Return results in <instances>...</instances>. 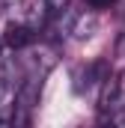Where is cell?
I'll return each instance as SVG.
<instances>
[{"mask_svg": "<svg viewBox=\"0 0 125 128\" xmlns=\"http://www.w3.org/2000/svg\"><path fill=\"white\" fill-rule=\"evenodd\" d=\"M86 3H90L92 9H104V6H110L113 0H86Z\"/></svg>", "mask_w": 125, "mask_h": 128, "instance_id": "cell-3", "label": "cell"}, {"mask_svg": "<svg viewBox=\"0 0 125 128\" xmlns=\"http://www.w3.org/2000/svg\"><path fill=\"white\" fill-rule=\"evenodd\" d=\"M3 42L9 45V48H24V45H30L33 42V30L27 27V24H9L6 27V36H3Z\"/></svg>", "mask_w": 125, "mask_h": 128, "instance_id": "cell-1", "label": "cell"}, {"mask_svg": "<svg viewBox=\"0 0 125 128\" xmlns=\"http://www.w3.org/2000/svg\"><path fill=\"white\" fill-rule=\"evenodd\" d=\"M45 3H48V9H51V12H66L72 0H45Z\"/></svg>", "mask_w": 125, "mask_h": 128, "instance_id": "cell-2", "label": "cell"}]
</instances>
